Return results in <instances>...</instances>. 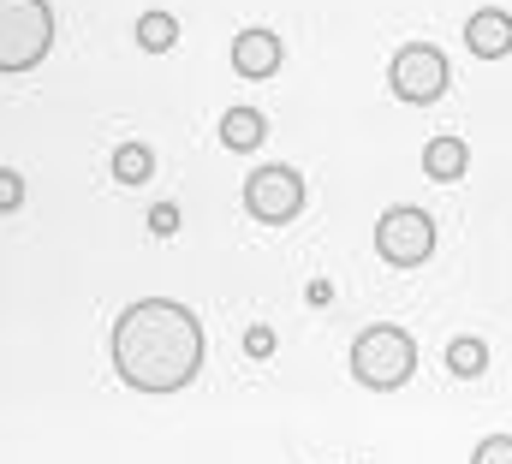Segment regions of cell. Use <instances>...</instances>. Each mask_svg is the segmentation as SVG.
Here are the masks:
<instances>
[{
  "mask_svg": "<svg viewBox=\"0 0 512 464\" xmlns=\"http://www.w3.org/2000/svg\"><path fill=\"white\" fill-rule=\"evenodd\" d=\"M108 351H114V375L131 393H179L203 375L209 334L197 310H185L179 298H137L120 310Z\"/></svg>",
  "mask_w": 512,
  "mask_h": 464,
  "instance_id": "obj_1",
  "label": "cell"
},
{
  "mask_svg": "<svg viewBox=\"0 0 512 464\" xmlns=\"http://www.w3.org/2000/svg\"><path fill=\"white\" fill-rule=\"evenodd\" d=\"M417 375V340L393 322H376L352 340V381L370 393H393Z\"/></svg>",
  "mask_w": 512,
  "mask_h": 464,
  "instance_id": "obj_2",
  "label": "cell"
},
{
  "mask_svg": "<svg viewBox=\"0 0 512 464\" xmlns=\"http://www.w3.org/2000/svg\"><path fill=\"white\" fill-rule=\"evenodd\" d=\"M54 48V6L48 0H0V72H36Z\"/></svg>",
  "mask_w": 512,
  "mask_h": 464,
  "instance_id": "obj_3",
  "label": "cell"
},
{
  "mask_svg": "<svg viewBox=\"0 0 512 464\" xmlns=\"http://www.w3.org/2000/svg\"><path fill=\"white\" fill-rule=\"evenodd\" d=\"M304 203H310V185L286 161H268V167H256L251 179H245V209L262 227H292L304 215Z\"/></svg>",
  "mask_w": 512,
  "mask_h": 464,
  "instance_id": "obj_4",
  "label": "cell"
},
{
  "mask_svg": "<svg viewBox=\"0 0 512 464\" xmlns=\"http://www.w3.org/2000/svg\"><path fill=\"white\" fill-rule=\"evenodd\" d=\"M435 244H441L435 215L417 209V203H399V209H387L382 221H376V256H382L387 268H423L435 256Z\"/></svg>",
  "mask_w": 512,
  "mask_h": 464,
  "instance_id": "obj_5",
  "label": "cell"
},
{
  "mask_svg": "<svg viewBox=\"0 0 512 464\" xmlns=\"http://www.w3.org/2000/svg\"><path fill=\"white\" fill-rule=\"evenodd\" d=\"M447 84H453V66H447V54H441L435 42H405V48L393 54V66H387V90H393L399 102H411V108L441 102Z\"/></svg>",
  "mask_w": 512,
  "mask_h": 464,
  "instance_id": "obj_6",
  "label": "cell"
},
{
  "mask_svg": "<svg viewBox=\"0 0 512 464\" xmlns=\"http://www.w3.org/2000/svg\"><path fill=\"white\" fill-rule=\"evenodd\" d=\"M280 60H286V48H280V36L274 30H239L233 36V72L245 78V84H262V78H274L280 72Z\"/></svg>",
  "mask_w": 512,
  "mask_h": 464,
  "instance_id": "obj_7",
  "label": "cell"
},
{
  "mask_svg": "<svg viewBox=\"0 0 512 464\" xmlns=\"http://www.w3.org/2000/svg\"><path fill=\"white\" fill-rule=\"evenodd\" d=\"M465 42L477 60H507L512 54V12L507 6H477L465 18Z\"/></svg>",
  "mask_w": 512,
  "mask_h": 464,
  "instance_id": "obj_8",
  "label": "cell"
},
{
  "mask_svg": "<svg viewBox=\"0 0 512 464\" xmlns=\"http://www.w3.org/2000/svg\"><path fill=\"white\" fill-rule=\"evenodd\" d=\"M465 167H471L465 137H429V143H423V173H429L435 185H459Z\"/></svg>",
  "mask_w": 512,
  "mask_h": 464,
  "instance_id": "obj_9",
  "label": "cell"
},
{
  "mask_svg": "<svg viewBox=\"0 0 512 464\" xmlns=\"http://www.w3.org/2000/svg\"><path fill=\"white\" fill-rule=\"evenodd\" d=\"M221 143L233 155H251L256 143H268V119L256 114V108H227L221 114Z\"/></svg>",
  "mask_w": 512,
  "mask_h": 464,
  "instance_id": "obj_10",
  "label": "cell"
},
{
  "mask_svg": "<svg viewBox=\"0 0 512 464\" xmlns=\"http://www.w3.org/2000/svg\"><path fill=\"white\" fill-rule=\"evenodd\" d=\"M489 369V346L477 340V334H459V340H447V375H459V381H477Z\"/></svg>",
  "mask_w": 512,
  "mask_h": 464,
  "instance_id": "obj_11",
  "label": "cell"
},
{
  "mask_svg": "<svg viewBox=\"0 0 512 464\" xmlns=\"http://www.w3.org/2000/svg\"><path fill=\"white\" fill-rule=\"evenodd\" d=\"M155 173V149L149 143H120L114 149V185H149Z\"/></svg>",
  "mask_w": 512,
  "mask_h": 464,
  "instance_id": "obj_12",
  "label": "cell"
},
{
  "mask_svg": "<svg viewBox=\"0 0 512 464\" xmlns=\"http://www.w3.org/2000/svg\"><path fill=\"white\" fill-rule=\"evenodd\" d=\"M173 42H179V18H173V12H143V18H137V48L167 54Z\"/></svg>",
  "mask_w": 512,
  "mask_h": 464,
  "instance_id": "obj_13",
  "label": "cell"
},
{
  "mask_svg": "<svg viewBox=\"0 0 512 464\" xmlns=\"http://www.w3.org/2000/svg\"><path fill=\"white\" fill-rule=\"evenodd\" d=\"M471 464H512V435H489V441H477Z\"/></svg>",
  "mask_w": 512,
  "mask_h": 464,
  "instance_id": "obj_14",
  "label": "cell"
},
{
  "mask_svg": "<svg viewBox=\"0 0 512 464\" xmlns=\"http://www.w3.org/2000/svg\"><path fill=\"white\" fill-rule=\"evenodd\" d=\"M18 203H24V179L12 167H0V215H12Z\"/></svg>",
  "mask_w": 512,
  "mask_h": 464,
  "instance_id": "obj_15",
  "label": "cell"
},
{
  "mask_svg": "<svg viewBox=\"0 0 512 464\" xmlns=\"http://www.w3.org/2000/svg\"><path fill=\"white\" fill-rule=\"evenodd\" d=\"M149 227H155V232H161V238H167V232L179 227V209H173V203H161V209L149 215Z\"/></svg>",
  "mask_w": 512,
  "mask_h": 464,
  "instance_id": "obj_16",
  "label": "cell"
}]
</instances>
